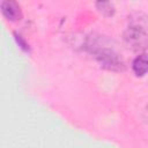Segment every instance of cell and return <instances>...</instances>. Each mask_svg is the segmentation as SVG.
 Here are the masks:
<instances>
[{
    "label": "cell",
    "mask_w": 148,
    "mask_h": 148,
    "mask_svg": "<svg viewBox=\"0 0 148 148\" xmlns=\"http://www.w3.org/2000/svg\"><path fill=\"white\" fill-rule=\"evenodd\" d=\"M88 47L95 54L96 60L99 62V65L103 68L109 71H114V72H119L125 68L121 57L113 49H110L106 46H98L96 43L89 44Z\"/></svg>",
    "instance_id": "obj_1"
},
{
    "label": "cell",
    "mask_w": 148,
    "mask_h": 148,
    "mask_svg": "<svg viewBox=\"0 0 148 148\" xmlns=\"http://www.w3.org/2000/svg\"><path fill=\"white\" fill-rule=\"evenodd\" d=\"M124 40L132 50H141L148 45V34L142 24L133 23L126 29Z\"/></svg>",
    "instance_id": "obj_2"
},
{
    "label": "cell",
    "mask_w": 148,
    "mask_h": 148,
    "mask_svg": "<svg viewBox=\"0 0 148 148\" xmlns=\"http://www.w3.org/2000/svg\"><path fill=\"white\" fill-rule=\"evenodd\" d=\"M2 15L9 21H16L21 17V9L16 1L13 0H3L0 3Z\"/></svg>",
    "instance_id": "obj_3"
},
{
    "label": "cell",
    "mask_w": 148,
    "mask_h": 148,
    "mask_svg": "<svg viewBox=\"0 0 148 148\" xmlns=\"http://www.w3.org/2000/svg\"><path fill=\"white\" fill-rule=\"evenodd\" d=\"M132 69L134 74L138 76H142L146 73H148V56L147 54L138 56L132 62Z\"/></svg>",
    "instance_id": "obj_4"
},
{
    "label": "cell",
    "mask_w": 148,
    "mask_h": 148,
    "mask_svg": "<svg viewBox=\"0 0 148 148\" xmlns=\"http://www.w3.org/2000/svg\"><path fill=\"white\" fill-rule=\"evenodd\" d=\"M96 7L98 9V12H101L104 16H112L114 14V6L112 2L109 1H97L96 2Z\"/></svg>",
    "instance_id": "obj_5"
},
{
    "label": "cell",
    "mask_w": 148,
    "mask_h": 148,
    "mask_svg": "<svg viewBox=\"0 0 148 148\" xmlns=\"http://www.w3.org/2000/svg\"><path fill=\"white\" fill-rule=\"evenodd\" d=\"M14 35H15V39H16V42L18 43V45H20L24 51H28V50H29V46H28V44L22 39V37H21L20 35H17L16 32H15Z\"/></svg>",
    "instance_id": "obj_6"
}]
</instances>
